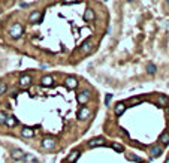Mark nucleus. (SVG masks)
<instances>
[{"instance_id": "obj_16", "label": "nucleus", "mask_w": 169, "mask_h": 163, "mask_svg": "<svg viewBox=\"0 0 169 163\" xmlns=\"http://www.w3.org/2000/svg\"><path fill=\"white\" fill-rule=\"evenodd\" d=\"M21 135L24 136V138H33V136H34V129H32V127H23L21 129Z\"/></svg>"}, {"instance_id": "obj_4", "label": "nucleus", "mask_w": 169, "mask_h": 163, "mask_svg": "<svg viewBox=\"0 0 169 163\" xmlns=\"http://www.w3.org/2000/svg\"><path fill=\"white\" fill-rule=\"evenodd\" d=\"M76 100H78V103L79 105H85L88 100H90V91L88 90H82V91H79L76 94Z\"/></svg>"}, {"instance_id": "obj_20", "label": "nucleus", "mask_w": 169, "mask_h": 163, "mask_svg": "<svg viewBox=\"0 0 169 163\" xmlns=\"http://www.w3.org/2000/svg\"><path fill=\"white\" fill-rule=\"evenodd\" d=\"M159 105L160 106H168L169 105V97L162 94V96H159Z\"/></svg>"}, {"instance_id": "obj_14", "label": "nucleus", "mask_w": 169, "mask_h": 163, "mask_svg": "<svg viewBox=\"0 0 169 163\" xmlns=\"http://www.w3.org/2000/svg\"><path fill=\"white\" fill-rule=\"evenodd\" d=\"M79 156H81V151H79V150H74V151L67 156L66 162H67V163H75V162L79 159Z\"/></svg>"}, {"instance_id": "obj_19", "label": "nucleus", "mask_w": 169, "mask_h": 163, "mask_svg": "<svg viewBox=\"0 0 169 163\" xmlns=\"http://www.w3.org/2000/svg\"><path fill=\"white\" fill-rule=\"evenodd\" d=\"M147 73L148 75H156L157 73V66L154 63H148L147 64Z\"/></svg>"}, {"instance_id": "obj_5", "label": "nucleus", "mask_w": 169, "mask_h": 163, "mask_svg": "<svg viewBox=\"0 0 169 163\" xmlns=\"http://www.w3.org/2000/svg\"><path fill=\"white\" fill-rule=\"evenodd\" d=\"M162 153H163V147L162 145H159V144H156V145H153V147L150 148V159H157V157L162 156Z\"/></svg>"}, {"instance_id": "obj_12", "label": "nucleus", "mask_w": 169, "mask_h": 163, "mask_svg": "<svg viewBox=\"0 0 169 163\" xmlns=\"http://www.w3.org/2000/svg\"><path fill=\"white\" fill-rule=\"evenodd\" d=\"M65 85H66L67 88L74 90V88L78 87V79L75 78V76H67V78L65 79Z\"/></svg>"}, {"instance_id": "obj_3", "label": "nucleus", "mask_w": 169, "mask_h": 163, "mask_svg": "<svg viewBox=\"0 0 169 163\" xmlns=\"http://www.w3.org/2000/svg\"><path fill=\"white\" fill-rule=\"evenodd\" d=\"M106 142H105V138L103 136H97V138H93L87 142L88 145V148H96V147H103Z\"/></svg>"}, {"instance_id": "obj_23", "label": "nucleus", "mask_w": 169, "mask_h": 163, "mask_svg": "<svg viewBox=\"0 0 169 163\" xmlns=\"http://www.w3.org/2000/svg\"><path fill=\"white\" fill-rule=\"evenodd\" d=\"M24 163H38V160H36V157H33L32 154H25Z\"/></svg>"}, {"instance_id": "obj_28", "label": "nucleus", "mask_w": 169, "mask_h": 163, "mask_svg": "<svg viewBox=\"0 0 169 163\" xmlns=\"http://www.w3.org/2000/svg\"><path fill=\"white\" fill-rule=\"evenodd\" d=\"M165 163H169V154L166 156V160H165Z\"/></svg>"}, {"instance_id": "obj_9", "label": "nucleus", "mask_w": 169, "mask_h": 163, "mask_svg": "<svg viewBox=\"0 0 169 163\" xmlns=\"http://www.w3.org/2000/svg\"><path fill=\"white\" fill-rule=\"evenodd\" d=\"M32 82H33V78L30 75H23L20 78V87L21 88H29L32 85Z\"/></svg>"}, {"instance_id": "obj_25", "label": "nucleus", "mask_w": 169, "mask_h": 163, "mask_svg": "<svg viewBox=\"0 0 169 163\" xmlns=\"http://www.w3.org/2000/svg\"><path fill=\"white\" fill-rule=\"evenodd\" d=\"M6 118H8V115L3 112V111H0V124H5L6 123Z\"/></svg>"}, {"instance_id": "obj_15", "label": "nucleus", "mask_w": 169, "mask_h": 163, "mask_svg": "<svg viewBox=\"0 0 169 163\" xmlns=\"http://www.w3.org/2000/svg\"><path fill=\"white\" fill-rule=\"evenodd\" d=\"M94 18H96V14H94V11L91 9V8H87L85 12H84V21L90 23V21H93Z\"/></svg>"}, {"instance_id": "obj_24", "label": "nucleus", "mask_w": 169, "mask_h": 163, "mask_svg": "<svg viewBox=\"0 0 169 163\" xmlns=\"http://www.w3.org/2000/svg\"><path fill=\"white\" fill-rule=\"evenodd\" d=\"M8 91V85H6V82H0V96L2 94H5Z\"/></svg>"}, {"instance_id": "obj_11", "label": "nucleus", "mask_w": 169, "mask_h": 163, "mask_svg": "<svg viewBox=\"0 0 169 163\" xmlns=\"http://www.w3.org/2000/svg\"><path fill=\"white\" fill-rule=\"evenodd\" d=\"M41 85H42V87H52V85H54V76H51V75L42 76Z\"/></svg>"}, {"instance_id": "obj_6", "label": "nucleus", "mask_w": 169, "mask_h": 163, "mask_svg": "<svg viewBox=\"0 0 169 163\" xmlns=\"http://www.w3.org/2000/svg\"><path fill=\"white\" fill-rule=\"evenodd\" d=\"M57 145V141L54 138H43L42 139V148L43 150H54Z\"/></svg>"}, {"instance_id": "obj_7", "label": "nucleus", "mask_w": 169, "mask_h": 163, "mask_svg": "<svg viewBox=\"0 0 169 163\" xmlns=\"http://www.w3.org/2000/svg\"><path fill=\"white\" fill-rule=\"evenodd\" d=\"M90 117H91V111L87 106H82L78 111V120H81V121H85V120H88Z\"/></svg>"}, {"instance_id": "obj_29", "label": "nucleus", "mask_w": 169, "mask_h": 163, "mask_svg": "<svg viewBox=\"0 0 169 163\" xmlns=\"http://www.w3.org/2000/svg\"><path fill=\"white\" fill-rule=\"evenodd\" d=\"M166 5H168V6H169V0H168V2H166Z\"/></svg>"}, {"instance_id": "obj_27", "label": "nucleus", "mask_w": 169, "mask_h": 163, "mask_svg": "<svg viewBox=\"0 0 169 163\" xmlns=\"http://www.w3.org/2000/svg\"><path fill=\"white\" fill-rule=\"evenodd\" d=\"M112 99V94H106V97H105V105H109V100Z\"/></svg>"}, {"instance_id": "obj_17", "label": "nucleus", "mask_w": 169, "mask_h": 163, "mask_svg": "<svg viewBox=\"0 0 169 163\" xmlns=\"http://www.w3.org/2000/svg\"><path fill=\"white\" fill-rule=\"evenodd\" d=\"M16 123H18V120L15 118V115H8V118H6V126L8 127H15L16 126Z\"/></svg>"}, {"instance_id": "obj_1", "label": "nucleus", "mask_w": 169, "mask_h": 163, "mask_svg": "<svg viewBox=\"0 0 169 163\" xmlns=\"http://www.w3.org/2000/svg\"><path fill=\"white\" fill-rule=\"evenodd\" d=\"M23 33H24V27H23V24L20 23H15L11 25V29H9V36L12 39H18L23 36Z\"/></svg>"}, {"instance_id": "obj_2", "label": "nucleus", "mask_w": 169, "mask_h": 163, "mask_svg": "<svg viewBox=\"0 0 169 163\" xmlns=\"http://www.w3.org/2000/svg\"><path fill=\"white\" fill-rule=\"evenodd\" d=\"M94 48V44H93V40L91 39H87L85 42H82V45L79 47V53L81 54H90L91 51Z\"/></svg>"}, {"instance_id": "obj_21", "label": "nucleus", "mask_w": 169, "mask_h": 163, "mask_svg": "<svg viewBox=\"0 0 169 163\" xmlns=\"http://www.w3.org/2000/svg\"><path fill=\"white\" fill-rule=\"evenodd\" d=\"M111 148L115 150L117 153H124V147H123L121 144H117V142H112V144H111Z\"/></svg>"}, {"instance_id": "obj_18", "label": "nucleus", "mask_w": 169, "mask_h": 163, "mask_svg": "<svg viewBox=\"0 0 169 163\" xmlns=\"http://www.w3.org/2000/svg\"><path fill=\"white\" fill-rule=\"evenodd\" d=\"M160 142H162V147H166V145H169V132H168V130L160 135Z\"/></svg>"}, {"instance_id": "obj_13", "label": "nucleus", "mask_w": 169, "mask_h": 163, "mask_svg": "<svg viewBox=\"0 0 169 163\" xmlns=\"http://www.w3.org/2000/svg\"><path fill=\"white\" fill-rule=\"evenodd\" d=\"M41 20H42V12L41 11H33L29 16V23H32V24H36Z\"/></svg>"}, {"instance_id": "obj_22", "label": "nucleus", "mask_w": 169, "mask_h": 163, "mask_svg": "<svg viewBox=\"0 0 169 163\" xmlns=\"http://www.w3.org/2000/svg\"><path fill=\"white\" fill-rule=\"evenodd\" d=\"M127 159H129V160H133V162H136V163H144L141 157L135 156V154H133V153H127Z\"/></svg>"}, {"instance_id": "obj_8", "label": "nucleus", "mask_w": 169, "mask_h": 163, "mask_svg": "<svg viewBox=\"0 0 169 163\" xmlns=\"http://www.w3.org/2000/svg\"><path fill=\"white\" fill-rule=\"evenodd\" d=\"M11 157H12V160H24V157H25V153L21 150V148H12L11 150Z\"/></svg>"}, {"instance_id": "obj_10", "label": "nucleus", "mask_w": 169, "mask_h": 163, "mask_svg": "<svg viewBox=\"0 0 169 163\" xmlns=\"http://www.w3.org/2000/svg\"><path fill=\"white\" fill-rule=\"evenodd\" d=\"M124 112H126V103L118 102V103L114 105V114H115V117H121Z\"/></svg>"}, {"instance_id": "obj_26", "label": "nucleus", "mask_w": 169, "mask_h": 163, "mask_svg": "<svg viewBox=\"0 0 169 163\" xmlns=\"http://www.w3.org/2000/svg\"><path fill=\"white\" fill-rule=\"evenodd\" d=\"M30 5H33V2H20V6H21V8H27V6H30Z\"/></svg>"}]
</instances>
